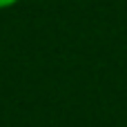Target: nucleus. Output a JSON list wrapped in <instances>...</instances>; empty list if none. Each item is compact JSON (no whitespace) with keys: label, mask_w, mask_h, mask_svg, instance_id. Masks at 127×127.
I'll use <instances>...</instances> for the list:
<instances>
[{"label":"nucleus","mask_w":127,"mask_h":127,"mask_svg":"<svg viewBox=\"0 0 127 127\" xmlns=\"http://www.w3.org/2000/svg\"><path fill=\"white\" fill-rule=\"evenodd\" d=\"M20 0H0V9H9V7H13V4H18Z\"/></svg>","instance_id":"1"}]
</instances>
